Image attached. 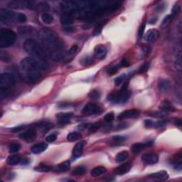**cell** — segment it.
Wrapping results in <instances>:
<instances>
[{
  "mask_svg": "<svg viewBox=\"0 0 182 182\" xmlns=\"http://www.w3.org/2000/svg\"><path fill=\"white\" fill-rule=\"evenodd\" d=\"M38 38L44 46L48 56L54 61H60L65 56V47L57 34L52 30L44 28L38 33Z\"/></svg>",
  "mask_w": 182,
  "mask_h": 182,
  "instance_id": "6da1fadb",
  "label": "cell"
},
{
  "mask_svg": "<svg viewBox=\"0 0 182 182\" xmlns=\"http://www.w3.org/2000/svg\"><path fill=\"white\" fill-rule=\"evenodd\" d=\"M23 46L27 53L38 61H47L48 54L44 48L34 38H27L24 43Z\"/></svg>",
  "mask_w": 182,
  "mask_h": 182,
  "instance_id": "7a4b0ae2",
  "label": "cell"
},
{
  "mask_svg": "<svg viewBox=\"0 0 182 182\" xmlns=\"http://www.w3.org/2000/svg\"><path fill=\"white\" fill-rule=\"evenodd\" d=\"M20 67L23 72H29L34 71H46L49 68L47 61L41 62L33 57H27L21 60Z\"/></svg>",
  "mask_w": 182,
  "mask_h": 182,
  "instance_id": "3957f363",
  "label": "cell"
},
{
  "mask_svg": "<svg viewBox=\"0 0 182 182\" xmlns=\"http://www.w3.org/2000/svg\"><path fill=\"white\" fill-rule=\"evenodd\" d=\"M128 82H125L118 91H113L107 96V100L114 103H126L129 97L128 91Z\"/></svg>",
  "mask_w": 182,
  "mask_h": 182,
  "instance_id": "277c9868",
  "label": "cell"
},
{
  "mask_svg": "<svg viewBox=\"0 0 182 182\" xmlns=\"http://www.w3.org/2000/svg\"><path fill=\"white\" fill-rule=\"evenodd\" d=\"M16 33L9 29L0 30V47L2 49L9 47L16 42Z\"/></svg>",
  "mask_w": 182,
  "mask_h": 182,
  "instance_id": "5b68a950",
  "label": "cell"
},
{
  "mask_svg": "<svg viewBox=\"0 0 182 182\" xmlns=\"http://www.w3.org/2000/svg\"><path fill=\"white\" fill-rule=\"evenodd\" d=\"M16 83V78L10 73H2L0 76V90H10Z\"/></svg>",
  "mask_w": 182,
  "mask_h": 182,
  "instance_id": "8992f818",
  "label": "cell"
},
{
  "mask_svg": "<svg viewBox=\"0 0 182 182\" xmlns=\"http://www.w3.org/2000/svg\"><path fill=\"white\" fill-rule=\"evenodd\" d=\"M0 21L3 24L17 22V13H14L6 9H0Z\"/></svg>",
  "mask_w": 182,
  "mask_h": 182,
  "instance_id": "52a82bcc",
  "label": "cell"
},
{
  "mask_svg": "<svg viewBox=\"0 0 182 182\" xmlns=\"http://www.w3.org/2000/svg\"><path fill=\"white\" fill-rule=\"evenodd\" d=\"M23 80L26 83L32 84L36 83V82L39 81L42 78V73L41 71H29V72H24L22 74Z\"/></svg>",
  "mask_w": 182,
  "mask_h": 182,
  "instance_id": "ba28073f",
  "label": "cell"
},
{
  "mask_svg": "<svg viewBox=\"0 0 182 182\" xmlns=\"http://www.w3.org/2000/svg\"><path fill=\"white\" fill-rule=\"evenodd\" d=\"M103 112V109L101 106L95 103H88L83 107L82 113L85 115H100Z\"/></svg>",
  "mask_w": 182,
  "mask_h": 182,
  "instance_id": "9c48e42d",
  "label": "cell"
},
{
  "mask_svg": "<svg viewBox=\"0 0 182 182\" xmlns=\"http://www.w3.org/2000/svg\"><path fill=\"white\" fill-rule=\"evenodd\" d=\"M140 112L139 110L136 109H131L127 110L125 111L121 112L118 115V120H124L126 118H135L140 115Z\"/></svg>",
  "mask_w": 182,
  "mask_h": 182,
  "instance_id": "30bf717a",
  "label": "cell"
},
{
  "mask_svg": "<svg viewBox=\"0 0 182 182\" xmlns=\"http://www.w3.org/2000/svg\"><path fill=\"white\" fill-rule=\"evenodd\" d=\"M107 49L103 44L97 45L94 49V56L98 60H103L107 55Z\"/></svg>",
  "mask_w": 182,
  "mask_h": 182,
  "instance_id": "8fae6325",
  "label": "cell"
},
{
  "mask_svg": "<svg viewBox=\"0 0 182 182\" xmlns=\"http://www.w3.org/2000/svg\"><path fill=\"white\" fill-rule=\"evenodd\" d=\"M73 112H60L56 115V119L60 125H66L70 122L71 119L73 118Z\"/></svg>",
  "mask_w": 182,
  "mask_h": 182,
  "instance_id": "7c38bea8",
  "label": "cell"
},
{
  "mask_svg": "<svg viewBox=\"0 0 182 182\" xmlns=\"http://www.w3.org/2000/svg\"><path fill=\"white\" fill-rule=\"evenodd\" d=\"M159 157L156 154L149 153L145 154L142 157V161L144 164L147 165H151V164H155L157 163Z\"/></svg>",
  "mask_w": 182,
  "mask_h": 182,
  "instance_id": "4fadbf2b",
  "label": "cell"
},
{
  "mask_svg": "<svg viewBox=\"0 0 182 182\" xmlns=\"http://www.w3.org/2000/svg\"><path fill=\"white\" fill-rule=\"evenodd\" d=\"M159 31L157 29H149L144 36V39L148 43H153L158 39V38L159 37Z\"/></svg>",
  "mask_w": 182,
  "mask_h": 182,
  "instance_id": "5bb4252c",
  "label": "cell"
},
{
  "mask_svg": "<svg viewBox=\"0 0 182 182\" xmlns=\"http://www.w3.org/2000/svg\"><path fill=\"white\" fill-rule=\"evenodd\" d=\"M36 129L34 128L28 129L19 135V138H21V140H27V141L34 140V139L36 138Z\"/></svg>",
  "mask_w": 182,
  "mask_h": 182,
  "instance_id": "9a60e30c",
  "label": "cell"
},
{
  "mask_svg": "<svg viewBox=\"0 0 182 182\" xmlns=\"http://www.w3.org/2000/svg\"><path fill=\"white\" fill-rule=\"evenodd\" d=\"M132 167L131 162H126V163L122 164V165L119 166L116 169H114V173L117 175H124L129 172Z\"/></svg>",
  "mask_w": 182,
  "mask_h": 182,
  "instance_id": "2e32d148",
  "label": "cell"
},
{
  "mask_svg": "<svg viewBox=\"0 0 182 182\" xmlns=\"http://www.w3.org/2000/svg\"><path fill=\"white\" fill-rule=\"evenodd\" d=\"M86 145L85 141H81V142H78L75 145V147H73V155L75 158L80 157L83 155L84 147Z\"/></svg>",
  "mask_w": 182,
  "mask_h": 182,
  "instance_id": "e0dca14e",
  "label": "cell"
},
{
  "mask_svg": "<svg viewBox=\"0 0 182 182\" xmlns=\"http://www.w3.org/2000/svg\"><path fill=\"white\" fill-rule=\"evenodd\" d=\"M150 145H151L150 142L135 143V144L132 145L131 150L134 154H135V155H137V154L140 153L141 151H143V150H144L145 149L150 146Z\"/></svg>",
  "mask_w": 182,
  "mask_h": 182,
  "instance_id": "ac0fdd59",
  "label": "cell"
},
{
  "mask_svg": "<svg viewBox=\"0 0 182 182\" xmlns=\"http://www.w3.org/2000/svg\"><path fill=\"white\" fill-rule=\"evenodd\" d=\"M19 34L21 36H24V37H29V36H33L35 34V30L34 28L31 27H20L19 29Z\"/></svg>",
  "mask_w": 182,
  "mask_h": 182,
  "instance_id": "d6986e66",
  "label": "cell"
},
{
  "mask_svg": "<svg viewBox=\"0 0 182 182\" xmlns=\"http://www.w3.org/2000/svg\"><path fill=\"white\" fill-rule=\"evenodd\" d=\"M74 21L75 17L73 16L72 14H70V13H65L60 17V22L64 25L69 26L74 23Z\"/></svg>",
  "mask_w": 182,
  "mask_h": 182,
  "instance_id": "ffe728a7",
  "label": "cell"
},
{
  "mask_svg": "<svg viewBox=\"0 0 182 182\" xmlns=\"http://www.w3.org/2000/svg\"><path fill=\"white\" fill-rule=\"evenodd\" d=\"M48 148V144L45 142H42L39 143V144H36L34 145L33 147H31V151L32 153L35 154V155H38V154H41L44 152V151L46 150Z\"/></svg>",
  "mask_w": 182,
  "mask_h": 182,
  "instance_id": "44dd1931",
  "label": "cell"
},
{
  "mask_svg": "<svg viewBox=\"0 0 182 182\" xmlns=\"http://www.w3.org/2000/svg\"><path fill=\"white\" fill-rule=\"evenodd\" d=\"M171 84L169 81L166 79L160 80L158 83V89L162 93H167L170 89Z\"/></svg>",
  "mask_w": 182,
  "mask_h": 182,
  "instance_id": "7402d4cb",
  "label": "cell"
},
{
  "mask_svg": "<svg viewBox=\"0 0 182 182\" xmlns=\"http://www.w3.org/2000/svg\"><path fill=\"white\" fill-rule=\"evenodd\" d=\"M149 177H150V178L160 179V180H165V179H168L169 174H168V173L166 172V171L162 170V171H159V172L154 173V174L149 175Z\"/></svg>",
  "mask_w": 182,
  "mask_h": 182,
  "instance_id": "603a6c76",
  "label": "cell"
},
{
  "mask_svg": "<svg viewBox=\"0 0 182 182\" xmlns=\"http://www.w3.org/2000/svg\"><path fill=\"white\" fill-rule=\"evenodd\" d=\"M21 161H22V159H21V156H19V155H12L7 159V163L9 165L12 166L20 164Z\"/></svg>",
  "mask_w": 182,
  "mask_h": 182,
  "instance_id": "cb8c5ba5",
  "label": "cell"
},
{
  "mask_svg": "<svg viewBox=\"0 0 182 182\" xmlns=\"http://www.w3.org/2000/svg\"><path fill=\"white\" fill-rule=\"evenodd\" d=\"M106 172H107V169H106L105 167H104V166H96V167H95L94 169H93L91 170L90 174L91 176L93 177H96L105 174Z\"/></svg>",
  "mask_w": 182,
  "mask_h": 182,
  "instance_id": "d4e9b609",
  "label": "cell"
},
{
  "mask_svg": "<svg viewBox=\"0 0 182 182\" xmlns=\"http://www.w3.org/2000/svg\"><path fill=\"white\" fill-rule=\"evenodd\" d=\"M160 108H161L162 110L168 112H174L177 110L174 106L173 105V104L167 100L162 102L161 105H160Z\"/></svg>",
  "mask_w": 182,
  "mask_h": 182,
  "instance_id": "484cf974",
  "label": "cell"
},
{
  "mask_svg": "<svg viewBox=\"0 0 182 182\" xmlns=\"http://www.w3.org/2000/svg\"><path fill=\"white\" fill-rule=\"evenodd\" d=\"M87 172V169L83 166H77L76 168H75L73 171L71 173V175L75 177H80L83 176V175L86 174Z\"/></svg>",
  "mask_w": 182,
  "mask_h": 182,
  "instance_id": "4316f807",
  "label": "cell"
},
{
  "mask_svg": "<svg viewBox=\"0 0 182 182\" xmlns=\"http://www.w3.org/2000/svg\"><path fill=\"white\" fill-rule=\"evenodd\" d=\"M129 157V152L127 151H122L119 152L115 157V162L117 163H121L125 162Z\"/></svg>",
  "mask_w": 182,
  "mask_h": 182,
  "instance_id": "83f0119b",
  "label": "cell"
},
{
  "mask_svg": "<svg viewBox=\"0 0 182 182\" xmlns=\"http://www.w3.org/2000/svg\"><path fill=\"white\" fill-rule=\"evenodd\" d=\"M106 22H107V20H102L99 21L98 23H97V24L95 27L94 31H93V35L98 36L101 33L102 29H103L104 25L105 24Z\"/></svg>",
  "mask_w": 182,
  "mask_h": 182,
  "instance_id": "f1b7e54d",
  "label": "cell"
},
{
  "mask_svg": "<svg viewBox=\"0 0 182 182\" xmlns=\"http://www.w3.org/2000/svg\"><path fill=\"white\" fill-rule=\"evenodd\" d=\"M70 168H71L70 162L66 161V162H62V163H60V164H58L57 166V169L56 170H58V172H65L70 169Z\"/></svg>",
  "mask_w": 182,
  "mask_h": 182,
  "instance_id": "f546056e",
  "label": "cell"
},
{
  "mask_svg": "<svg viewBox=\"0 0 182 182\" xmlns=\"http://www.w3.org/2000/svg\"><path fill=\"white\" fill-rule=\"evenodd\" d=\"M42 20L43 21V22L46 24H52L53 22V16H52L51 14H49V13L44 12L42 14Z\"/></svg>",
  "mask_w": 182,
  "mask_h": 182,
  "instance_id": "4dcf8cb0",
  "label": "cell"
},
{
  "mask_svg": "<svg viewBox=\"0 0 182 182\" xmlns=\"http://www.w3.org/2000/svg\"><path fill=\"white\" fill-rule=\"evenodd\" d=\"M125 140H126V138H125V136L117 135V136H112V138L111 139V141H110V142H111L112 145H114V146H115V145H119V144H122V143L124 142Z\"/></svg>",
  "mask_w": 182,
  "mask_h": 182,
  "instance_id": "1f68e13d",
  "label": "cell"
},
{
  "mask_svg": "<svg viewBox=\"0 0 182 182\" xmlns=\"http://www.w3.org/2000/svg\"><path fill=\"white\" fill-rule=\"evenodd\" d=\"M82 137V135L78 132H73V133H69L67 136V140L69 142H74L78 140H80Z\"/></svg>",
  "mask_w": 182,
  "mask_h": 182,
  "instance_id": "d6a6232c",
  "label": "cell"
},
{
  "mask_svg": "<svg viewBox=\"0 0 182 182\" xmlns=\"http://www.w3.org/2000/svg\"><path fill=\"white\" fill-rule=\"evenodd\" d=\"M52 169H53L52 166L46 165V164H39V165L34 168V170L39 172H49Z\"/></svg>",
  "mask_w": 182,
  "mask_h": 182,
  "instance_id": "836d02e7",
  "label": "cell"
},
{
  "mask_svg": "<svg viewBox=\"0 0 182 182\" xmlns=\"http://www.w3.org/2000/svg\"><path fill=\"white\" fill-rule=\"evenodd\" d=\"M81 64L83 66H90L94 64V60L90 56H85L81 59Z\"/></svg>",
  "mask_w": 182,
  "mask_h": 182,
  "instance_id": "e575fe53",
  "label": "cell"
},
{
  "mask_svg": "<svg viewBox=\"0 0 182 182\" xmlns=\"http://www.w3.org/2000/svg\"><path fill=\"white\" fill-rule=\"evenodd\" d=\"M21 147V144H19V143H13V144L10 145L9 151L10 154H15L20 150Z\"/></svg>",
  "mask_w": 182,
  "mask_h": 182,
  "instance_id": "d590c367",
  "label": "cell"
},
{
  "mask_svg": "<svg viewBox=\"0 0 182 182\" xmlns=\"http://www.w3.org/2000/svg\"><path fill=\"white\" fill-rule=\"evenodd\" d=\"M36 9L42 10L43 12H46V11L50 9L49 4L47 2H40L39 4H38L36 5Z\"/></svg>",
  "mask_w": 182,
  "mask_h": 182,
  "instance_id": "8d00e7d4",
  "label": "cell"
},
{
  "mask_svg": "<svg viewBox=\"0 0 182 182\" xmlns=\"http://www.w3.org/2000/svg\"><path fill=\"white\" fill-rule=\"evenodd\" d=\"M88 96L92 100H98L100 97V93L97 90H93L88 94Z\"/></svg>",
  "mask_w": 182,
  "mask_h": 182,
  "instance_id": "74e56055",
  "label": "cell"
},
{
  "mask_svg": "<svg viewBox=\"0 0 182 182\" xmlns=\"http://www.w3.org/2000/svg\"><path fill=\"white\" fill-rule=\"evenodd\" d=\"M174 18V16H173L172 14L167 15V16H166L164 18L163 21H162V25L163 26V27H166V26L169 25L171 23V21L173 20V19Z\"/></svg>",
  "mask_w": 182,
  "mask_h": 182,
  "instance_id": "f35d334b",
  "label": "cell"
},
{
  "mask_svg": "<svg viewBox=\"0 0 182 182\" xmlns=\"http://www.w3.org/2000/svg\"><path fill=\"white\" fill-rule=\"evenodd\" d=\"M100 126H101V124L100 122L94 123V124L89 125V127H88V130H89V132L91 133H95V132L98 130Z\"/></svg>",
  "mask_w": 182,
  "mask_h": 182,
  "instance_id": "ab89813d",
  "label": "cell"
},
{
  "mask_svg": "<svg viewBox=\"0 0 182 182\" xmlns=\"http://www.w3.org/2000/svg\"><path fill=\"white\" fill-rule=\"evenodd\" d=\"M0 58H1V60L4 62H9L11 60V56L7 52L2 51L1 54H0Z\"/></svg>",
  "mask_w": 182,
  "mask_h": 182,
  "instance_id": "60d3db41",
  "label": "cell"
},
{
  "mask_svg": "<svg viewBox=\"0 0 182 182\" xmlns=\"http://www.w3.org/2000/svg\"><path fill=\"white\" fill-rule=\"evenodd\" d=\"M119 68H120V65H115V66L110 67V68L107 69V73L110 75H113L115 73L118 72Z\"/></svg>",
  "mask_w": 182,
  "mask_h": 182,
  "instance_id": "b9f144b4",
  "label": "cell"
},
{
  "mask_svg": "<svg viewBox=\"0 0 182 182\" xmlns=\"http://www.w3.org/2000/svg\"><path fill=\"white\" fill-rule=\"evenodd\" d=\"M114 118H115V115L112 112H108L105 115L104 117V120H105V122H111L112 121L114 120Z\"/></svg>",
  "mask_w": 182,
  "mask_h": 182,
  "instance_id": "7bdbcfd3",
  "label": "cell"
},
{
  "mask_svg": "<svg viewBox=\"0 0 182 182\" xmlns=\"http://www.w3.org/2000/svg\"><path fill=\"white\" fill-rule=\"evenodd\" d=\"M27 21V16L23 13H17V22L24 23Z\"/></svg>",
  "mask_w": 182,
  "mask_h": 182,
  "instance_id": "ee69618b",
  "label": "cell"
},
{
  "mask_svg": "<svg viewBox=\"0 0 182 182\" xmlns=\"http://www.w3.org/2000/svg\"><path fill=\"white\" fill-rule=\"evenodd\" d=\"M149 68V62L144 63V64L140 67V69H139V72L141 73L147 72V71H148Z\"/></svg>",
  "mask_w": 182,
  "mask_h": 182,
  "instance_id": "f6af8a7d",
  "label": "cell"
},
{
  "mask_svg": "<svg viewBox=\"0 0 182 182\" xmlns=\"http://www.w3.org/2000/svg\"><path fill=\"white\" fill-rule=\"evenodd\" d=\"M56 139H57V136H56V134H51V135H49V136H46V140L47 142L51 143V142H55Z\"/></svg>",
  "mask_w": 182,
  "mask_h": 182,
  "instance_id": "bcb514c9",
  "label": "cell"
},
{
  "mask_svg": "<svg viewBox=\"0 0 182 182\" xmlns=\"http://www.w3.org/2000/svg\"><path fill=\"white\" fill-rule=\"evenodd\" d=\"M144 30H145V23L143 22L142 24H141L140 29H139V31H138L139 38H141L142 37L143 34H144Z\"/></svg>",
  "mask_w": 182,
  "mask_h": 182,
  "instance_id": "7dc6e473",
  "label": "cell"
},
{
  "mask_svg": "<svg viewBox=\"0 0 182 182\" xmlns=\"http://www.w3.org/2000/svg\"><path fill=\"white\" fill-rule=\"evenodd\" d=\"M180 6L178 5V4H175L174 6V7L172 8V14L173 16H175L177 14H179V12H180Z\"/></svg>",
  "mask_w": 182,
  "mask_h": 182,
  "instance_id": "c3c4849f",
  "label": "cell"
},
{
  "mask_svg": "<svg viewBox=\"0 0 182 182\" xmlns=\"http://www.w3.org/2000/svg\"><path fill=\"white\" fill-rule=\"evenodd\" d=\"M175 66H176V68L178 69L179 71H181V68H182V64H181V58L180 56L177 58L176 62H175Z\"/></svg>",
  "mask_w": 182,
  "mask_h": 182,
  "instance_id": "681fc988",
  "label": "cell"
},
{
  "mask_svg": "<svg viewBox=\"0 0 182 182\" xmlns=\"http://www.w3.org/2000/svg\"><path fill=\"white\" fill-rule=\"evenodd\" d=\"M27 126H25V125H20V126H18V127H15L14 128L11 129V131L12 132V133H17V132H19V131H22L24 129H25Z\"/></svg>",
  "mask_w": 182,
  "mask_h": 182,
  "instance_id": "f907efd6",
  "label": "cell"
},
{
  "mask_svg": "<svg viewBox=\"0 0 182 182\" xmlns=\"http://www.w3.org/2000/svg\"><path fill=\"white\" fill-rule=\"evenodd\" d=\"M154 124H155V122L150 120H146L144 121V127H146V128H151V127H153Z\"/></svg>",
  "mask_w": 182,
  "mask_h": 182,
  "instance_id": "816d5d0a",
  "label": "cell"
},
{
  "mask_svg": "<svg viewBox=\"0 0 182 182\" xmlns=\"http://www.w3.org/2000/svg\"><path fill=\"white\" fill-rule=\"evenodd\" d=\"M125 78V75H122L120 77L117 78L115 79V83L117 86H120V84L122 83L123 81H124Z\"/></svg>",
  "mask_w": 182,
  "mask_h": 182,
  "instance_id": "f5cc1de1",
  "label": "cell"
},
{
  "mask_svg": "<svg viewBox=\"0 0 182 182\" xmlns=\"http://www.w3.org/2000/svg\"><path fill=\"white\" fill-rule=\"evenodd\" d=\"M166 125V122L164 120H160V121H158L157 122H155V124H154V127H164Z\"/></svg>",
  "mask_w": 182,
  "mask_h": 182,
  "instance_id": "db71d44e",
  "label": "cell"
},
{
  "mask_svg": "<svg viewBox=\"0 0 182 182\" xmlns=\"http://www.w3.org/2000/svg\"><path fill=\"white\" fill-rule=\"evenodd\" d=\"M120 66H122L123 67H128L130 66V63H129V60H127V59H124L122 60V61L120 62Z\"/></svg>",
  "mask_w": 182,
  "mask_h": 182,
  "instance_id": "11a10c76",
  "label": "cell"
},
{
  "mask_svg": "<svg viewBox=\"0 0 182 182\" xmlns=\"http://www.w3.org/2000/svg\"><path fill=\"white\" fill-rule=\"evenodd\" d=\"M78 49V47L77 45H73L72 46V47L71 48L70 50H69V53L70 54H74L75 53H76V51Z\"/></svg>",
  "mask_w": 182,
  "mask_h": 182,
  "instance_id": "9f6ffc18",
  "label": "cell"
},
{
  "mask_svg": "<svg viewBox=\"0 0 182 182\" xmlns=\"http://www.w3.org/2000/svg\"><path fill=\"white\" fill-rule=\"evenodd\" d=\"M164 8H165V5H164V4H160L159 5L157 6V9L159 11V12H162V10H164Z\"/></svg>",
  "mask_w": 182,
  "mask_h": 182,
  "instance_id": "6f0895ef",
  "label": "cell"
},
{
  "mask_svg": "<svg viewBox=\"0 0 182 182\" xmlns=\"http://www.w3.org/2000/svg\"><path fill=\"white\" fill-rule=\"evenodd\" d=\"M174 124L176 125L177 126L181 127V120H180V119H177V120H175Z\"/></svg>",
  "mask_w": 182,
  "mask_h": 182,
  "instance_id": "680465c9",
  "label": "cell"
},
{
  "mask_svg": "<svg viewBox=\"0 0 182 182\" xmlns=\"http://www.w3.org/2000/svg\"><path fill=\"white\" fill-rule=\"evenodd\" d=\"M142 50H143V51H144V53H148L149 52L151 51V49H149V47H147V46H143Z\"/></svg>",
  "mask_w": 182,
  "mask_h": 182,
  "instance_id": "91938a15",
  "label": "cell"
},
{
  "mask_svg": "<svg viewBox=\"0 0 182 182\" xmlns=\"http://www.w3.org/2000/svg\"><path fill=\"white\" fill-rule=\"evenodd\" d=\"M157 19H156V18L152 19H151V20L149 21V23L151 24H155L156 23V21H157Z\"/></svg>",
  "mask_w": 182,
  "mask_h": 182,
  "instance_id": "94428289",
  "label": "cell"
}]
</instances>
